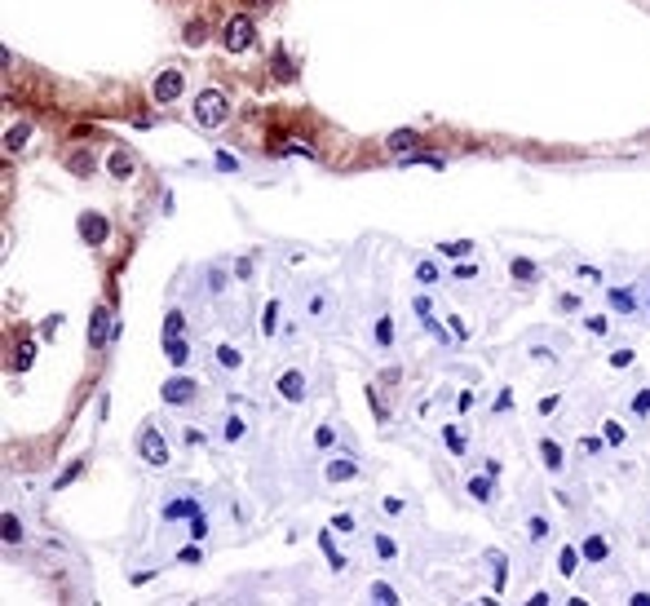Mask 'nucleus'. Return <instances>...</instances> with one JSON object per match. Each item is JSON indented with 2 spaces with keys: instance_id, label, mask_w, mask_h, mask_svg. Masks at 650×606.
I'll return each instance as SVG.
<instances>
[{
  "instance_id": "nucleus-39",
  "label": "nucleus",
  "mask_w": 650,
  "mask_h": 606,
  "mask_svg": "<svg viewBox=\"0 0 650 606\" xmlns=\"http://www.w3.org/2000/svg\"><path fill=\"white\" fill-rule=\"evenodd\" d=\"M275 319H279V301H270V305H265V319H261V332H265V337L275 332Z\"/></svg>"
},
{
  "instance_id": "nucleus-18",
  "label": "nucleus",
  "mask_w": 650,
  "mask_h": 606,
  "mask_svg": "<svg viewBox=\"0 0 650 606\" xmlns=\"http://www.w3.org/2000/svg\"><path fill=\"white\" fill-rule=\"evenodd\" d=\"M469 496L478 504H491V473H478V478H469Z\"/></svg>"
},
{
  "instance_id": "nucleus-3",
  "label": "nucleus",
  "mask_w": 650,
  "mask_h": 606,
  "mask_svg": "<svg viewBox=\"0 0 650 606\" xmlns=\"http://www.w3.org/2000/svg\"><path fill=\"white\" fill-rule=\"evenodd\" d=\"M138 452H142V461L151 465V469H164V465L173 461V456H169V443H164V434L155 430V425H151V430H142V438H138Z\"/></svg>"
},
{
  "instance_id": "nucleus-32",
  "label": "nucleus",
  "mask_w": 650,
  "mask_h": 606,
  "mask_svg": "<svg viewBox=\"0 0 650 606\" xmlns=\"http://www.w3.org/2000/svg\"><path fill=\"white\" fill-rule=\"evenodd\" d=\"M222 434H226V443H239V438H243V420H239V416H226Z\"/></svg>"
},
{
  "instance_id": "nucleus-12",
  "label": "nucleus",
  "mask_w": 650,
  "mask_h": 606,
  "mask_svg": "<svg viewBox=\"0 0 650 606\" xmlns=\"http://www.w3.org/2000/svg\"><path fill=\"white\" fill-rule=\"evenodd\" d=\"M385 146H390L394 155H411L416 146H421V138H416L411 128H398V133H390V138H385Z\"/></svg>"
},
{
  "instance_id": "nucleus-43",
  "label": "nucleus",
  "mask_w": 650,
  "mask_h": 606,
  "mask_svg": "<svg viewBox=\"0 0 650 606\" xmlns=\"http://www.w3.org/2000/svg\"><path fill=\"white\" fill-rule=\"evenodd\" d=\"M610 305H615V310H632V292H624V288L610 292Z\"/></svg>"
},
{
  "instance_id": "nucleus-33",
  "label": "nucleus",
  "mask_w": 650,
  "mask_h": 606,
  "mask_svg": "<svg viewBox=\"0 0 650 606\" xmlns=\"http://www.w3.org/2000/svg\"><path fill=\"white\" fill-rule=\"evenodd\" d=\"M368 593H372V598H376L380 606H394V602H398V593H394V588H390V584H372V588H368Z\"/></svg>"
},
{
  "instance_id": "nucleus-28",
  "label": "nucleus",
  "mask_w": 650,
  "mask_h": 606,
  "mask_svg": "<svg viewBox=\"0 0 650 606\" xmlns=\"http://www.w3.org/2000/svg\"><path fill=\"white\" fill-rule=\"evenodd\" d=\"M80 473H85V461H76V465H66L62 473H58V483H54V491H62V487H71Z\"/></svg>"
},
{
  "instance_id": "nucleus-42",
  "label": "nucleus",
  "mask_w": 650,
  "mask_h": 606,
  "mask_svg": "<svg viewBox=\"0 0 650 606\" xmlns=\"http://www.w3.org/2000/svg\"><path fill=\"white\" fill-rule=\"evenodd\" d=\"M217 169H222V173H239V159L226 155V151H217Z\"/></svg>"
},
{
  "instance_id": "nucleus-40",
  "label": "nucleus",
  "mask_w": 650,
  "mask_h": 606,
  "mask_svg": "<svg viewBox=\"0 0 650 606\" xmlns=\"http://www.w3.org/2000/svg\"><path fill=\"white\" fill-rule=\"evenodd\" d=\"M376 341H380V346H390V341H394V323H390V315L376 323Z\"/></svg>"
},
{
  "instance_id": "nucleus-53",
  "label": "nucleus",
  "mask_w": 650,
  "mask_h": 606,
  "mask_svg": "<svg viewBox=\"0 0 650 606\" xmlns=\"http://www.w3.org/2000/svg\"><path fill=\"white\" fill-rule=\"evenodd\" d=\"M243 5H253V9H265V5H270V0H243Z\"/></svg>"
},
{
  "instance_id": "nucleus-46",
  "label": "nucleus",
  "mask_w": 650,
  "mask_h": 606,
  "mask_svg": "<svg viewBox=\"0 0 650 606\" xmlns=\"http://www.w3.org/2000/svg\"><path fill=\"white\" fill-rule=\"evenodd\" d=\"M332 527L349 535V531H354V518H349V514H337V518H332Z\"/></svg>"
},
{
  "instance_id": "nucleus-41",
  "label": "nucleus",
  "mask_w": 650,
  "mask_h": 606,
  "mask_svg": "<svg viewBox=\"0 0 650 606\" xmlns=\"http://www.w3.org/2000/svg\"><path fill=\"white\" fill-rule=\"evenodd\" d=\"M275 75L279 80H292V67H288V54H283V49L275 54Z\"/></svg>"
},
{
  "instance_id": "nucleus-10",
  "label": "nucleus",
  "mask_w": 650,
  "mask_h": 606,
  "mask_svg": "<svg viewBox=\"0 0 650 606\" xmlns=\"http://www.w3.org/2000/svg\"><path fill=\"white\" fill-rule=\"evenodd\" d=\"M195 514H199V500H191V496H181V500H169V504L160 509V518H164V522H177V518H195Z\"/></svg>"
},
{
  "instance_id": "nucleus-45",
  "label": "nucleus",
  "mask_w": 650,
  "mask_h": 606,
  "mask_svg": "<svg viewBox=\"0 0 650 606\" xmlns=\"http://www.w3.org/2000/svg\"><path fill=\"white\" fill-rule=\"evenodd\" d=\"M177 562H181V566H195V562H199V549H195V545H186V549L177 553Z\"/></svg>"
},
{
  "instance_id": "nucleus-37",
  "label": "nucleus",
  "mask_w": 650,
  "mask_h": 606,
  "mask_svg": "<svg viewBox=\"0 0 650 606\" xmlns=\"http://www.w3.org/2000/svg\"><path fill=\"white\" fill-rule=\"evenodd\" d=\"M632 412H637V416H650V385L632 394Z\"/></svg>"
},
{
  "instance_id": "nucleus-11",
  "label": "nucleus",
  "mask_w": 650,
  "mask_h": 606,
  "mask_svg": "<svg viewBox=\"0 0 650 606\" xmlns=\"http://www.w3.org/2000/svg\"><path fill=\"white\" fill-rule=\"evenodd\" d=\"M164 354H169V363H173V368H186V363H191V341H181V337H164Z\"/></svg>"
},
{
  "instance_id": "nucleus-5",
  "label": "nucleus",
  "mask_w": 650,
  "mask_h": 606,
  "mask_svg": "<svg viewBox=\"0 0 650 606\" xmlns=\"http://www.w3.org/2000/svg\"><path fill=\"white\" fill-rule=\"evenodd\" d=\"M181 89H186V75H181L177 67H164V71L155 75V85H151L155 102H177V97H181Z\"/></svg>"
},
{
  "instance_id": "nucleus-1",
  "label": "nucleus",
  "mask_w": 650,
  "mask_h": 606,
  "mask_svg": "<svg viewBox=\"0 0 650 606\" xmlns=\"http://www.w3.org/2000/svg\"><path fill=\"white\" fill-rule=\"evenodd\" d=\"M230 116V107H226V93L222 89H204L195 97V124H204V128H217V124H226Z\"/></svg>"
},
{
  "instance_id": "nucleus-22",
  "label": "nucleus",
  "mask_w": 650,
  "mask_h": 606,
  "mask_svg": "<svg viewBox=\"0 0 650 606\" xmlns=\"http://www.w3.org/2000/svg\"><path fill=\"white\" fill-rule=\"evenodd\" d=\"M438 253L460 261V257H469V253H474V239H452V243H438Z\"/></svg>"
},
{
  "instance_id": "nucleus-34",
  "label": "nucleus",
  "mask_w": 650,
  "mask_h": 606,
  "mask_svg": "<svg viewBox=\"0 0 650 606\" xmlns=\"http://www.w3.org/2000/svg\"><path fill=\"white\" fill-rule=\"evenodd\" d=\"M376 553H380L385 562H394V558H398V545H394L390 535H376Z\"/></svg>"
},
{
  "instance_id": "nucleus-35",
  "label": "nucleus",
  "mask_w": 650,
  "mask_h": 606,
  "mask_svg": "<svg viewBox=\"0 0 650 606\" xmlns=\"http://www.w3.org/2000/svg\"><path fill=\"white\" fill-rule=\"evenodd\" d=\"M181 40H186L191 49H195V44H204V23H186V31H181Z\"/></svg>"
},
{
  "instance_id": "nucleus-50",
  "label": "nucleus",
  "mask_w": 650,
  "mask_h": 606,
  "mask_svg": "<svg viewBox=\"0 0 650 606\" xmlns=\"http://www.w3.org/2000/svg\"><path fill=\"white\" fill-rule=\"evenodd\" d=\"M54 332H58V315H54V319H44V323H40V337H54Z\"/></svg>"
},
{
  "instance_id": "nucleus-29",
  "label": "nucleus",
  "mask_w": 650,
  "mask_h": 606,
  "mask_svg": "<svg viewBox=\"0 0 650 606\" xmlns=\"http://www.w3.org/2000/svg\"><path fill=\"white\" fill-rule=\"evenodd\" d=\"M314 447H319V452L337 447V430H332V425H319V430H314Z\"/></svg>"
},
{
  "instance_id": "nucleus-44",
  "label": "nucleus",
  "mask_w": 650,
  "mask_h": 606,
  "mask_svg": "<svg viewBox=\"0 0 650 606\" xmlns=\"http://www.w3.org/2000/svg\"><path fill=\"white\" fill-rule=\"evenodd\" d=\"M610 368H632V350H615L610 354Z\"/></svg>"
},
{
  "instance_id": "nucleus-36",
  "label": "nucleus",
  "mask_w": 650,
  "mask_h": 606,
  "mask_svg": "<svg viewBox=\"0 0 650 606\" xmlns=\"http://www.w3.org/2000/svg\"><path fill=\"white\" fill-rule=\"evenodd\" d=\"M443 438H447V447H452L456 456H464V438H460V430H456V425H447V430H443Z\"/></svg>"
},
{
  "instance_id": "nucleus-52",
  "label": "nucleus",
  "mask_w": 650,
  "mask_h": 606,
  "mask_svg": "<svg viewBox=\"0 0 650 606\" xmlns=\"http://www.w3.org/2000/svg\"><path fill=\"white\" fill-rule=\"evenodd\" d=\"M628 602H632V606H650V593H632Z\"/></svg>"
},
{
  "instance_id": "nucleus-30",
  "label": "nucleus",
  "mask_w": 650,
  "mask_h": 606,
  "mask_svg": "<svg viewBox=\"0 0 650 606\" xmlns=\"http://www.w3.org/2000/svg\"><path fill=\"white\" fill-rule=\"evenodd\" d=\"M181 327H186V315H181V310H169V319H164V337H181Z\"/></svg>"
},
{
  "instance_id": "nucleus-26",
  "label": "nucleus",
  "mask_w": 650,
  "mask_h": 606,
  "mask_svg": "<svg viewBox=\"0 0 650 606\" xmlns=\"http://www.w3.org/2000/svg\"><path fill=\"white\" fill-rule=\"evenodd\" d=\"M602 438H606L610 447H624V438H628V434H624V425H620V420H602Z\"/></svg>"
},
{
  "instance_id": "nucleus-7",
  "label": "nucleus",
  "mask_w": 650,
  "mask_h": 606,
  "mask_svg": "<svg viewBox=\"0 0 650 606\" xmlns=\"http://www.w3.org/2000/svg\"><path fill=\"white\" fill-rule=\"evenodd\" d=\"M195 381H191V376H169V381H164V389H160V399L164 403H169V407H181V403H191L195 399Z\"/></svg>"
},
{
  "instance_id": "nucleus-51",
  "label": "nucleus",
  "mask_w": 650,
  "mask_h": 606,
  "mask_svg": "<svg viewBox=\"0 0 650 606\" xmlns=\"http://www.w3.org/2000/svg\"><path fill=\"white\" fill-rule=\"evenodd\" d=\"M553 407H558V394H548V399H540V416H548V412H553Z\"/></svg>"
},
{
  "instance_id": "nucleus-2",
  "label": "nucleus",
  "mask_w": 650,
  "mask_h": 606,
  "mask_svg": "<svg viewBox=\"0 0 650 606\" xmlns=\"http://www.w3.org/2000/svg\"><path fill=\"white\" fill-rule=\"evenodd\" d=\"M253 36H257L253 18H248V13H235V18L226 23V31H222V44H226V54H248V49H253Z\"/></svg>"
},
{
  "instance_id": "nucleus-8",
  "label": "nucleus",
  "mask_w": 650,
  "mask_h": 606,
  "mask_svg": "<svg viewBox=\"0 0 650 606\" xmlns=\"http://www.w3.org/2000/svg\"><path fill=\"white\" fill-rule=\"evenodd\" d=\"M323 478H327V483H349V478H359V461H354V456H332V461L323 465Z\"/></svg>"
},
{
  "instance_id": "nucleus-16",
  "label": "nucleus",
  "mask_w": 650,
  "mask_h": 606,
  "mask_svg": "<svg viewBox=\"0 0 650 606\" xmlns=\"http://www.w3.org/2000/svg\"><path fill=\"white\" fill-rule=\"evenodd\" d=\"M579 558H589V562H606V558H610L606 540H602V535H589V540H584V549H579Z\"/></svg>"
},
{
  "instance_id": "nucleus-27",
  "label": "nucleus",
  "mask_w": 650,
  "mask_h": 606,
  "mask_svg": "<svg viewBox=\"0 0 650 606\" xmlns=\"http://www.w3.org/2000/svg\"><path fill=\"white\" fill-rule=\"evenodd\" d=\"M31 363H36V341H23V346H18V358H13V368L27 372Z\"/></svg>"
},
{
  "instance_id": "nucleus-24",
  "label": "nucleus",
  "mask_w": 650,
  "mask_h": 606,
  "mask_svg": "<svg viewBox=\"0 0 650 606\" xmlns=\"http://www.w3.org/2000/svg\"><path fill=\"white\" fill-rule=\"evenodd\" d=\"M509 270H513V279H522V284H531V279L540 274V270H536V261H526V257H513V266H509Z\"/></svg>"
},
{
  "instance_id": "nucleus-25",
  "label": "nucleus",
  "mask_w": 650,
  "mask_h": 606,
  "mask_svg": "<svg viewBox=\"0 0 650 606\" xmlns=\"http://www.w3.org/2000/svg\"><path fill=\"white\" fill-rule=\"evenodd\" d=\"M243 363V358H239V350L235 346H217V368H226V372H235Z\"/></svg>"
},
{
  "instance_id": "nucleus-49",
  "label": "nucleus",
  "mask_w": 650,
  "mask_h": 606,
  "mask_svg": "<svg viewBox=\"0 0 650 606\" xmlns=\"http://www.w3.org/2000/svg\"><path fill=\"white\" fill-rule=\"evenodd\" d=\"M385 514L398 518V514H403V500H398V496H385Z\"/></svg>"
},
{
  "instance_id": "nucleus-15",
  "label": "nucleus",
  "mask_w": 650,
  "mask_h": 606,
  "mask_svg": "<svg viewBox=\"0 0 650 606\" xmlns=\"http://www.w3.org/2000/svg\"><path fill=\"white\" fill-rule=\"evenodd\" d=\"M27 138H31V124H27V120H18L13 128H5V151H23V146H27Z\"/></svg>"
},
{
  "instance_id": "nucleus-21",
  "label": "nucleus",
  "mask_w": 650,
  "mask_h": 606,
  "mask_svg": "<svg viewBox=\"0 0 650 606\" xmlns=\"http://www.w3.org/2000/svg\"><path fill=\"white\" fill-rule=\"evenodd\" d=\"M0 535H5V545H18V540H23V522L13 514H5V518H0Z\"/></svg>"
},
{
  "instance_id": "nucleus-20",
  "label": "nucleus",
  "mask_w": 650,
  "mask_h": 606,
  "mask_svg": "<svg viewBox=\"0 0 650 606\" xmlns=\"http://www.w3.org/2000/svg\"><path fill=\"white\" fill-rule=\"evenodd\" d=\"M558 571H562V576H575V571H579V549L575 545H566L558 553Z\"/></svg>"
},
{
  "instance_id": "nucleus-14",
  "label": "nucleus",
  "mask_w": 650,
  "mask_h": 606,
  "mask_svg": "<svg viewBox=\"0 0 650 606\" xmlns=\"http://www.w3.org/2000/svg\"><path fill=\"white\" fill-rule=\"evenodd\" d=\"M107 169H111V177H120V182H124V177H133V169H138V164H133L128 151H111V155H107Z\"/></svg>"
},
{
  "instance_id": "nucleus-23",
  "label": "nucleus",
  "mask_w": 650,
  "mask_h": 606,
  "mask_svg": "<svg viewBox=\"0 0 650 606\" xmlns=\"http://www.w3.org/2000/svg\"><path fill=\"white\" fill-rule=\"evenodd\" d=\"M66 169H71L76 177H89V173H93V155H89V151H76L71 159H66Z\"/></svg>"
},
{
  "instance_id": "nucleus-31",
  "label": "nucleus",
  "mask_w": 650,
  "mask_h": 606,
  "mask_svg": "<svg viewBox=\"0 0 650 606\" xmlns=\"http://www.w3.org/2000/svg\"><path fill=\"white\" fill-rule=\"evenodd\" d=\"M416 279H421L425 288H433L438 284V266H433V261H421V266H416Z\"/></svg>"
},
{
  "instance_id": "nucleus-13",
  "label": "nucleus",
  "mask_w": 650,
  "mask_h": 606,
  "mask_svg": "<svg viewBox=\"0 0 650 606\" xmlns=\"http://www.w3.org/2000/svg\"><path fill=\"white\" fill-rule=\"evenodd\" d=\"M540 461H544L548 473H562V465H566V461H562V447L553 443V438H540Z\"/></svg>"
},
{
  "instance_id": "nucleus-9",
  "label": "nucleus",
  "mask_w": 650,
  "mask_h": 606,
  "mask_svg": "<svg viewBox=\"0 0 650 606\" xmlns=\"http://www.w3.org/2000/svg\"><path fill=\"white\" fill-rule=\"evenodd\" d=\"M279 399L283 403H301L306 399V372H283L279 376Z\"/></svg>"
},
{
  "instance_id": "nucleus-54",
  "label": "nucleus",
  "mask_w": 650,
  "mask_h": 606,
  "mask_svg": "<svg viewBox=\"0 0 650 606\" xmlns=\"http://www.w3.org/2000/svg\"><path fill=\"white\" fill-rule=\"evenodd\" d=\"M646 310H650V301H646Z\"/></svg>"
},
{
  "instance_id": "nucleus-48",
  "label": "nucleus",
  "mask_w": 650,
  "mask_h": 606,
  "mask_svg": "<svg viewBox=\"0 0 650 606\" xmlns=\"http://www.w3.org/2000/svg\"><path fill=\"white\" fill-rule=\"evenodd\" d=\"M456 279H478V266H469V261H460V266H456Z\"/></svg>"
},
{
  "instance_id": "nucleus-17",
  "label": "nucleus",
  "mask_w": 650,
  "mask_h": 606,
  "mask_svg": "<svg viewBox=\"0 0 650 606\" xmlns=\"http://www.w3.org/2000/svg\"><path fill=\"white\" fill-rule=\"evenodd\" d=\"M319 549H323V558H327L332 571H345V558H341V549L332 545V535H327V531H319Z\"/></svg>"
},
{
  "instance_id": "nucleus-19",
  "label": "nucleus",
  "mask_w": 650,
  "mask_h": 606,
  "mask_svg": "<svg viewBox=\"0 0 650 606\" xmlns=\"http://www.w3.org/2000/svg\"><path fill=\"white\" fill-rule=\"evenodd\" d=\"M526 540H531V545H544V540H548V518L531 514L526 518Z\"/></svg>"
},
{
  "instance_id": "nucleus-38",
  "label": "nucleus",
  "mask_w": 650,
  "mask_h": 606,
  "mask_svg": "<svg viewBox=\"0 0 650 606\" xmlns=\"http://www.w3.org/2000/svg\"><path fill=\"white\" fill-rule=\"evenodd\" d=\"M368 403H372V412H376V420H380V425H385V420H390V412H385V403H380V394H376V389H372V385H368Z\"/></svg>"
},
{
  "instance_id": "nucleus-47",
  "label": "nucleus",
  "mask_w": 650,
  "mask_h": 606,
  "mask_svg": "<svg viewBox=\"0 0 650 606\" xmlns=\"http://www.w3.org/2000/svg\"><path fill=\"white\" fill-rule=\"evenodd\" d=\"M191 535H195V540H204V535H208V522H204V518H199V514L191 518Z\"/></svg>"
},
{
  "instance_id": "nucleus-4",
  "label": "nucleus",
  "mask_w": 650,
  "mask_h": 606,
  "mask_svg": "<svg viewBox=\"0 0 650 606\" xmlns=\"http://www.w3.org/2000/svg\"><path fill=\"white\" fill-rule=\"evenodd\" d=\"M80 239L89 243V248H102V243L111 239V222L102 217V212H80Z\"/></svg>"
},
{
  "instance_id": "nucleus-6",
  "label": "nucleus",
  "mask_w": 650,
  "mask_h": 606,
  "mask_svg": "<svg viewBox=\"0 0 650 606\" xmlns=\"http://www.w3.org/2000/svg\"><path fill=\"white\" fill-rule=\"evenodd\" d=\"M115 323H120V319H111L107 305L93 310V319H89V346H93V350H107V341L115 337Z\"/></svg>"
}]
</instances>
